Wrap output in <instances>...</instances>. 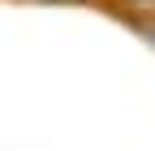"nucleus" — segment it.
I'll list each match as a JSON object with an SVG mask.
<instances>
[{"mask_svg":"<svg viewBox=\"0 0 155 151\" xmlns=\"http://www.w3.org/2000/svg\"><path fill=\"white\" fill-rule=\"evenodd\" d=\"M138 35H142L151 48H155V17H142V22H138Z\"/></svg>","mask_w":155,"mask_h":151,"instance_id":"f257e3e1","label":"nucleus"},{"mask_svg":"<svg viewBox=\"0 0 155 151\" xmlns=\"http://www.w3.org/2000/svg\"><path fill=\"white\" fill-rule=\"evenodd\" d=\"M39 5H95V0H39Z\"/></svg>","mask_w":155,"mask_h":151,"instance_id":"f03ea898","label":"nucleus"}]
</instances>
